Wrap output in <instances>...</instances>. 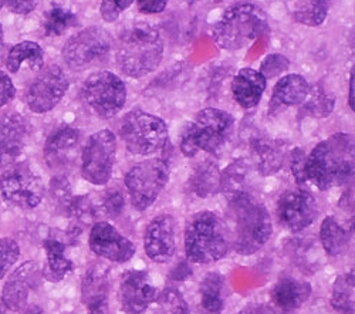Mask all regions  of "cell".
I'll list each match as a JSON object with an SVG mask.
<instances>
[{
  "mask_svg": "<svg viewBox=\"0 0 355 314\" xmlns=\"http://www.w3.org/2000/svg\"><path fill=\"white\" fill-rule=\"evenodd\" d=\"M354 175V137L334 134L321 141L306 159V181L321 191L341 186Z\"/></svg>",
  "mask_w": 355,
  "mask_h": 314,
  "instance_id": "obj_1",
  "label": "cell"
},
{
  "mask_svg": "<svg viewBox=\"0 0 355 314\" xmlns=\"http://www.w3.org/2000/svg\"><path fill=\"white\" fill-rule=\"evenodd\" d=\"M164 57V40L157 28L148 24H134L115 44V62L125 76L144 77L157 70Z\"/></svg>",
  "mask_w": 355,
  "mask_h": 314,
  "instance_id": "obj_2",
  "label": "cell"
},
{
  "mask_svg": "<svg viewBox=\"0 0 355 314\" xmlns=\"http://www.w3.org/2000/svg\"><path fill=\"white\" fill-rule=\"evenodd\" d=\"M229 236H232L234 250L242 256L256 253L272 236L270 215L252 193L229 199Z\"/></svg>",
  "mask_w": 355,
  "mask_h": 314,
  "instance_id": "obj_3",
  "label": "cell"
},
{
  "mask_svg": "<svg viewBox=\"0 0 355 314\" xmlns=\"http://www.w3.org/2000/svg\"><path fill=\"white\" fill-rule=\"evenodd\" d=\"M269 17L264 10L252 3L230 6L214 27V40L219 49L236 51L245 49L269 33Z\"/></svg>",
  "mask_w": 355,
  "mask_h": 314,
  "instance_id": "obj_4",
  "label": "cell"
},
{
  "mask_svg": "<svg viewBox=\"0 0 355 314\" xmlns=\"http://www.w3.org/2000/svg\"><path fill=\"white\" fill-rule=\"evenodd\" d=\"M229 246V229L218 213L202 211L189 219L185 229V249L191 262L199 265L218 262L227 254Z\"/></svg>",
  "mask_w": 355,
  "mask_h": 314,
  "instance_id": "obj_5",
  "label": "cell"
},
{
  "mask_svg": "<svg viewBox=\"0 0 355 314\" xmlns=\"http://www.w3.org/2000/svg\"><path fill=\"white\" fill-rule=\"evenodd\" d=\"M233 130L234 119L232 114L219 108H205L185 131L181 151L187 157H195L200 151L219 155L229 142Z\"/></svg>",
  "mask_w": 355,
  "mask_h": 314,
  "instance_id": "obj_6",
  "label": "cell"
},
{
  "mask_svg": "<svg viewBox=\"0 0 355 314\" xmlns=\"http://www.w3.org/2000/svg\"><path fill=\"white\" fill-rule=\"evenodd\" d=\"M120 135L134 155H153L168 144L169 131L165 121L142 110H132L124 117Z\"/></svg>",
  "mask_w": 355,
  "mask_h": 314,
  "instance_id": "obj_7",
  "label": "cell"
},
{
  "mask_svg": "<svg viewBox=\"0 0 355 314\" xmlns=\"http://www.w3.org/2000/svg\"><path fill=\"white\" fill-rule=\"evenodd\" d=\"M81 97L98 119L110 120L120 112L127 101L125 82L116 74L100 70L88 76L81 89Z\"/></svg>",
  "mask_w": 355,
  "mask_h": 314,
  "instance_id": "obj_8",
  "label": "cell"
},
{
  "mask_svg": "<svg viewBox=\"0 0 355 314\" xmlns=\"http://www.w3.org/2000/svg\"><path fill=\"white\" fill-rule=\"evenodd\" d=\"M169 181V164L154 158L134 165L125 175L131 204L137 211L150 208Z\"/></svg>",
  "mask_w": 355,
  "mask_h": 314,
  "instance_id": "obj_9",
  "label": "cell"
},
{
  "mask_svg": "<svg viewBox=\"0 0 355 314\" xmlns=\"http://www.w3.org/2000/svg\"><path fill=\"white\" fill-rule=\"evenodd\" d=\"M116 155V139L110 130H101L88 138L81 155V175L93 185H105L111 180Z\"/></svg>",
  "mask_w": 355,
  "mask_h": 314,
  "instance_id": "obj_10",
  "label": "cell"
},
{
  "mask_svg": "<svg viewBox=\"0 0 355 314\" xmlns=\"http://www.w3.org/2000/svg\"><path fill=\"white\" fill-rule=\"evenodd\" d=\"M111 36L101 27L83 28L64 44L62 55L71 70H84L103 62L111 50Z\"/></svg>",
  "mask_w": 355,
  "mask_h": 314,
  "instance_id": "obj_11",
  "label": "cell"
},
{
  "mask_svg": "<svg viewBox=\"0 0 355 314\" xmlns=\"http://www.w3.org/2000/svg\"><path fill=\"white\" fill-rule=\"evenodd\" d=\"M0 193L15 207L32 209L42 202L44 185L27 165H12L0 175Z\"/></svg>",
  "mask_w": 355,
  "mask_h": 314,
  "instance_id": "obj_12",
  "label": "cell"
},
{
  "mask_svg": "<svg viewBox=\"0 0 355 314\" xmlns=\"http://www.w3.org/2000/svg\"><path fill=\"white\" fill-rule=\"evenodd\" d=\"M69 87L66 73L53 64L31 84L26 93V104L36 114H46L62 101Z\"/></svg>",
  "mask_w": 355,
  "mask_h": 314,
  "instance_id": "obj_13",
  "label": "cell"
},
{
  "mask_svg": "<svg viewBox=\"0 0 355 314\" xmlns=\"http://www.w3.org/2000/svg\"><path fill=\"white\" fill-rule=\"evenodd\" d=\"M318 215L315 198L304 189L286 191L277 202L280 223L290 232H300L309 227Z\"/></svg>",
  "mask_w": 355,
  "mask_h": 314,
  "instance_id": "obj_14",
  "label": "cell"
},
{
  "mask_svg": "<svg viewBox=\"0 0 355 314\" xmlns=\"http://www.w3.org/2000/svg\"><path fill=\"white\" fill-rule=\"evenodd\" d=\"M90 249L103 259L125 263L134 258L135 245L108 222H96L90 234Z\"/></svg>",
  "mask_w": 355,
  "mask_h": 314,
  "instance_id": "obj_15",
  "label": "cell"
},
{
  "mask_svg": "<svg viewBox=\"0 0 355 314\" xmlns=\"http://www.w3.org/2000/svg\"><path fill=\"white\" fill-rule=\"evenodd\" d=\"M157 297V288L154 286L150 273L145 270H130L120 281L118 288V300L121 310L127 314H141Z\"/></svg>",
  "mask_w": 355,
  "mask_h": 314,
  "instance_id": "obj_16",
  "label": "cell"
},
{
  "mask_svg": "<svg viewBox=\"0 0 355 314\" xmlns=\"http://www.w3.org/2000/svg\"><path fill=\"white\" fill-rule=\"evenodd\" d=\"M144 247L153 262L165 263L172 259L176 250V239L175 220L171 215L164 213L150 222L144 235Z\"/></svg>",
  "mask_w": 355,
  "mask_h": 314,
  "instance_id": "obj_17",
  "label": "cell"
},
{
  "mask_svg": "<svg viewBox=\"0 0 355 314\" xmlns=\"http://www.w3.org/2000/svg\"><path fill=\"white\" fill-rule=\"evenodd\" d=\"M28 134V125L19 114L0 117V168L6 169L21 155Z\"/></svg>",
  "mask_w": 355,
  "mask_h": 314,
  "instance_id": "obj_18",
  "label": "cell"
},
{
  "mask_svg": "<svg viewBox=\"0 0 355 314\" xmlns=\"http://www.w3.org/2000/svg\"><path fill=\"white\" fill-rule=\"evenodd\" d=\"M110 268L97 263L88 269L81 283V299L88 314H108Z\"/></svg>",
  "mask_w": 355,
  "mask_h": 314,
  "instance_id": "obj_19",
  "label": "cell"
},
{
  "mask_svg": "<svg viewBox=\"0 0 355 314\" xmlns=\"http://www.w3.org/2000/svg\"><path fill=\"white\" fill-rule=\"evenodd\" d=\"M80 146V131L71 125L57 128L47 139L44 158L51 169H66L76 158Z\"/></svg>",
  "mask_w": 355,
  "mask_h": 314,
  "instance_id": "obj_20",
  "label": "cell"
},
{
  "mask_svg": "<svg viewBox=\"0 0 355 314\" xmlns=\"http://www.w3.org/2000/svg\"><path fill=\"white\" fill-rule=\"evenodd\" d=\"M39 276L40 269L35 262H27L13 272L5 284L2 297H0L3 306L12 311H20L24 308L28 293L37 284Z\"/></svg>",
  "mask_w": 355,
  "mask_h": 314,
  "instance_id": "obj_21",
  "label": "cell"
},
{
  "mask_svg": "<svg viewBox=\"0 0 355 314\" xmlns=\"http://www.w3.org/2000/svg\"><path fill=\"white\" fill-rule=\"evenodd\" d=\"M268 80H266L259 70L242 69L232 80V94L234 101L242 108L250 110L256 107L266 90Z\"/></svg>",
  "mask_w": 355,
  "mask_h": 314,
  "instance_id": "obj_22",
  "label": "cell"
},
{
  "mask_svg": "<svg viewBox=\"0 0 355 314\" xmlns=\"http://www.w3.org/2000/svg\"><path fill=\"white\" fill-rule=\"evenodd\" d=\"M252 154L259 174L270 177L282 169L287 157V148L280 139L256 138L252 141Z\"/></svg>",
  "mask_w": 355,
  "mask_h": 314,
  "instance_id": "obj_23",
  "label": "cell"
},
{
  "mask_svg": "<svg viewBox=\"0 0 355 314\" xmlns=\"http://www.w3.org/2000/svg\"><path fill=\"white\" fill-rule=\"evenodd\" d=\"M310 295V283L294 277H283L272 290V300L283 314H288L299 310L309 300Z\"/></svg>",
  "mask_w": 355,
  "mask_h": 314,
  "instance_id": "obj_24",
  "label": "cell"
},
{
  "mask_svg": "<svg viewBox=\"0 0 355 314\" xmlns=\"http://www.w3.org/2000/svg\"><path fill=\"white\" fill-rule=\"evenodd\" d=\"M6 67L12 74L37 73L44 67V51L35 42H21L9 51Z\"/></svg>",
  "mask_w": 355,
  "mask_h": 314,
  "instance_id": "obj_25",
  "label": "cell"
},
{
  "mask_svg": "<svg viewBox=\"0 0 355 314\" xmlns=\"http://www.w3.org/2000/svg\"><path fill=\"white\" fill-rule=\"evenodd\" d=\"M310 93V84L300 74H287L282 77L273 90V105L293 107L304 103Z\"/></svg>",
  "mask_w": 355,
  "mask_h": 314,
  "instance_id": "obj_26",
  "label": "cell"
},
{
  "mask_svg": "<svg viewBox=\"0 0 355 314\" xmlns=\"http://www.w3.org/2000/svg\"><path fill=\"white\" fill-rule=\"evenodd\" d=\"M250 164L246 159H238L220 173V192L227 199L250 193Z\"/></svg>",
  "mask_w": 355,
  "mask_h": 314,
  "instance_id": "obj_27",
  "label": "cell"
},
{
  "mask_svg": "<svg viewBox=\"0 0 355 314\" xmlns=\"http://www.w3.org/2000/svg\"><path fill=\"white\" fill-rule=\"evenodd\" d=\"M191 189L199 198H209L220 192V169L214 161L198 164L189 178Z\"/></svg>",
  "mask_w": 355,
  "mask_h": 314,
  "instance_id": "obj_28",
  "label": "cell"
},
{
  "mask_svg": "<svg viewBox=\"0 0 355 314\" xmlns=\"http://www.w3.org/2000/svg\"><path fill=\"white\" fill-rule=\"evenodd\" d=\"M225 277L218 272H211L199 284L200 310L203 314H222L225 308Z\"/></svg>",
  "mask_w": 355,
  "mask_h": 314,
  "instance_id": "obj_29",
  "label": "cell"
},
{
  "mask_svg": "<svg viewBox=\"0 0 355 314\" xmlns=\"http://www.w3.org/2000/svg\"><path fill=\"white\" fill-rule=\"evenodd\" d=\"M44 249L47 263L42 274L53 283L62 281L74 269V263L66 256V245L60 241L49 239L44 242Z\"/></svg>",
  "mask_w": 355,
  "mask_h": 314,
  "instance_id": "obj_30",
  "label": "cell"
},
{
  "mask_svg": "<svg viewBox=\"0 0 355 314\" xmlns=\"http://www.w3.org/2000/svg\"><path fill=\"white\" fill-rule=\"evenodd\" d=\"M320 239L325 253L329 256L341 254L349 243L348 232L333 216H327L322 220L320 227Z\"/></svg>",
  "mask_w": 355,
  "mask_h": 314,
  "instance_id": "obj_31",
  "label": "cell"
},
{
  "mask_svg": "<svg viewBox=\"0 0 355 314\" xmlns=\"http://www.w3.org/2000/svg\"><path fill=\"white\" fill-rule=\"evenodd\" d=\"M354 290H355V277L352 270L336 279L334 286H333V295H331V306L337 313L354 314V310H355Z\"/></svg>",
  "mask_w": 355,
  "mask_h": 314,
  "instance_id": "obj_32",
  "label": "cell"
},
{
  "mask_svg": "<svg viewBox=\"0 0 355 314\" xmlns=\"http://www.w3.org/2000/svg\"><path fill=\"white\" fill-rule=\"evenodd\" d=\"M77 24V16L63 6L54 5L44 13L43 30L47 37L63 36L67 30Z\"/></svg>",
  "mask_w": 355,
  "mask_h": 314,
  "instance_id": "obj_33",
  "label": "cell"
},
{
  "mask_svg": "<svg viewBox=\"0 0 355 314\" xmlns=\"http://www.w3.org/2000/svg\"><path fill=\"white\" fill-rule=\"evenodd\" d=\"M329 15L327 0H300L293 10V19L304 26L317 27Z\"/></svg>",
  "mask_w": 355,
  "mask_h": 314,
  "instance_id": "obj_34",
  "label": "cell"
},
{
  "mask_svg": "<svg viewBox=\"0 0 355 314\" xmlns=\"http://www.w3.org/2000/svg\"><path fill=\"white\" fill-rule=\"evenodd\" d=\"M153 314H189V307L180 290L173 288L165 289L155 297Z\"/></svg>",
  "mask_w": 355,
  "mask_h": 314,
  "instance_id": "obj_35",
  "label": "cell"
},
{
  "mask_svg": "<svg viewBox=\"0 0 355 314\" xmlns=\"http://www.w3.org/2000/svg\"><path fill=\"white\" fill-rule=\"evenodd\" d=\"M303 104V112H306L307 116L322 119L330 116V112L334 108V98L322 93L321 89H310V93Z\"/></svg>",
  "mask_w": 355,
  "mask_h": 314,
  "instance_id": "obj_36",
  "label": "cell"
},
{
  "mask_svg": "<svg viewBox=\"0 0 355 314\" xmlns=\"http://www.w3.org/2000/svg\"><path fill=\"white\" fill-rule=\"evenodd\" d=\"M20 256L19 245L10 238H0V279H3Z\"/></svg>",
  "mask_w": 355,
  "mask_h": 314,
  "instance_id": "obj_37",
  "label": "cell"
},
{
  "mask_svg": "<svg viewBox=\"0 0 355 314\" xmlns=\"http://www.w3.org/2000/svg\"><path fill=\"white\" fill-rule=\"evenodd\" d=\"M290 66V60L283 54H269L260 64V73L261 76L268 80V78H276L282 76L284 71H287Z\"/></svg>",
  "mask_w": 355,
  "mask_h": 314,
  "instance_id": "obj_38",
  "label": "cell"
},
{
  "mask_svg": "<svg viewBox=\"0 0 355 314\" xmlns=\"http://www.w3.org/2000/svg\"><path fill=\"white\" fill-rule=\"evenodd\" d=\"M71 213L81 223H92L97 216V208L88 196H78L70 204Z\"/></svg>",
  "mask_w": 355,
  "mask_h": 314,
  "instance_id": "obj_39",
  "label": "cell"
},
{
  "mask_svg": "<svg viewBox=\"0 0 355 314\" xmlns=\"http://www.w3.org/2000/svg\"><path fill=\"white\" fill-rule=\"evenodd\" d=\"M134 2L135 0H101L100 13L103 20L114 23Z\"/></svg>",
  "mask_w": 355,
  "mask_h": 314,
  "instance_id": "obj_40",
  "label": "cell"
},
{
  "mask_svg": "<svg viewBox=\"0 0 355 314\" xmlns=\"http://www.w3.org/2000/svg\"><path fill=\"white\" fill-rule=\"evenodd\" d=\"M124 205H125V199L120 189L105 191V193L103 196L101 208L108 216H111V218L120 216L124 211Z\"/></svg>",
  "mask_w": 355,
  "mask_h": 314,
  "instance_id": "obj_41",
  "label": "cell"
},
{
  "mask_svg": "<svg viewBox=\"0 0 355 314\" xmlns=\"http://www.w3.org/2000/svg\"><path fill=\"white\" fill-rule=\"evenodd\" d=\"M306 159L307 155L302 148H294L290 157V166L291 174L299 184H304L306 181Z\"/></svg>",
  "mask_w": 355,
  "mask_h": 314,
  "instance_id": "obj_42",
  "label": "cell"
},
{
  "mask_svg": "<svg viewBox=\"0 0 355 314\" xmlns=\"http://www.w3.org/2000/svg\"><path fill=\"white\" fill-rule=\"evenodd\" d=\"M16 96V89L13 81L8 74L0 71V108L8 105Z\"/></svg>",
  "mask_w": 355,
  "mask_h": 314,
  "instance_id": "obj_43",
  "label": "cell"
},
{
  "mask_svg": "<svg viewBox=\"0 0 355 314\" xmlns=\"http://www.w3.org/2000/svg\"><path fill=\"white\" fill-rule=\"evenodd\" d=\"M40 2L42 0H6L5 5L16 15H28L37 8Z\"/></svg>",
  "mask_w": 355,
  "mask_h": 314,
  "instance_id": "obj_44",
  "label": "cell"
},
{
  "mask_svg": "<svg viewBox=\"0 0 355 314\" xmlns=\"http://www.w3.org/2000/svg\"><path fill=\"white\" fill-rule=\"evenodd\" d=\"M137 8L144 15H158L166 9L168 0H135Z\"/></svg>",
  "mask_w": 355,
  "mask_h": 314,
  "instance_id": "obj_45",
  "label": "cell"
},
{
  "mask_svg": "<svg viewBox=\"0 0 355 314\" xmlns=\"http://www.w3.org/2000/svg\"><path fill=\"white\" fill-rule=\"evenodd\" d=\"M239 314H273V311L263 304H252L243 308Z\"/></svg>",
  "mask_w": 355,
  "mask_h": 314,
  "instance_id": "obj_46",
  "label": "cell"
},
{
  "mask_svg": "<svg viewBox=\"0 0 355 314\" xmlns=\"http://www.w3.org/2000/svg\"><path fill=\"white\" fill-rule=\"evenodd\" d=\"M355 69L352 67L351 69V77H349V91H348V105H349V108L354 111L355 110V104H354V90H355V87H354V84H355Z\"/></svg>",
  "mask_w": 355,
  "mask_h": 314,
  "instance_id": "obj_47",
  "label": "cell"
},
{
  "mask_svg": "<svg viewBox=\"0 0 355 314\" xmlns=\"http://www.w3.org/2000/svg\"><path fill=\"white\" fill-rule=\"evenodd\" d=\"M24 314H46L44 310L39 306H32L31 308H27V311Z\"/></svg>",
  "mask_w": 355,
  "mask_h": 314,
  "instance_id": "obj_48",
  "label": "cell"
},
{
  "mask_svg": "<svg viewBox=\"0 0 355 314\" xmlns=\"http://www.w3.org/2000/svg\"><path fill=\"white\" fill-rule=\"evenodd\" d=\"M3 49V27L0 24V53H2Z\"/></svg>",
  "mask_w": 355,
  "mask_h": 314,
  "instance_id": "obj_49",
  "label": "cell"
},
{
  "mask_svg": "<svg viewBox=\"0 0 355 314\" xmlns=\"http://www.w3.org/2000/svg\"><path fill=\"white\" fill-rule=\"evenodd\" d=\"M0 314H6V307L3 306L2 300H0Z\"/></svg>",
  "mask_w": 355,
  "mask_h": 314,
  "instance_id": "obj_50",
  "label": "cell"
},
{
  "mask_svg": "<svg viewBox=\"0 0 355 314\" xmlns=\"http://www.w3.org/2000/svg\"><path fill=\"white\" fill-rule=\"evenodd\" d=\"M5 2H6V0H0V9L5 6Z\"/></svg>",
  "mask_w": 355,
  "mask_h": 314,
  "instance_id": "obj_51",
  "label": "cell"
},
{
  "mask_svg": "<svg viewBox=\"0 0 355 314\" xmlns=\"http://www.w3.org/2000/svg\"><path fill=\"white\" fill-rule=\"evenodd\" d=\"M188 2H198V0H188Z\"/></svg>",
  "mask_w": 355,
  "mask_h": 314,
  "instance_id": "obj_52",
  "label": "cell"
}]
</instances>
